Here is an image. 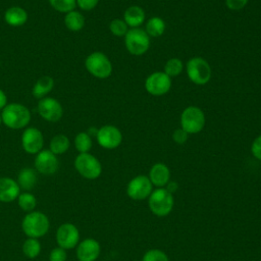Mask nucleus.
I'll list each match as a JSON object with an SVG mask.
<instances>
[{
	"label": "nucleus",
	"instance_id": "nucleus-1",
	"mask_svg": "<svg viewBox=\"0 0 261 261\" xmlns=\"http://www.w3.org/2000/svg\"><path fill=\"white\" fill-rule=\"evenodd\" d=\"M49 228V218L41 211L34 210L27 213L21 221V229L28 238L40 239L48 232Z\"/></svg>",
	"mask_w": 261,
	"mask_h": 261
},
{
	"label": "nucleus",
	"instance_id": "nucleus-2",
	"mask_svg": "<svg viewBox=\"0 0 261 261\" xmlns=\"http://www.w3.org/2000/svg\"><path fill=\"white\" fill-rule=\"evenodd\" d=\"M1 118L9 128L19 129L27 126L30 122L31 112L21 104L10 103L3 108Z\"/></svg>",
	"mask_w": 261,
	"mask_h": 261
},
{
	"label": "nucleus",
	"instance_id": "nucleus-3",
	"mask_svg": "<svg viewBox=\"0 0 261 261\" xmlns=\"http://www.w3.org/2000/svg\"><path fill=\"white\" fill-rule=\"evenodd\" d=\"M174 200L171 193L164 188H157L152 191L148 198V206L151 212L159 217L168 215L173 208Z\"/></svg>",
	"mask_w": 261,
	"mask_h": 261
},
{
	"label": "nucleus",
	"instance_id": "nucleus-4",
	"mask_svg": "<svg viewBox=\"0 0 261 261\" xmlns=\"http://www.w3.org/2000/svg\"><path fill=\"white\" fill-rule=\"evenodd\" d=\"M126 50L135 56L145 54L150 47V37L145 30L141 28L128 29L124 36Z\"/></svg>",
	"mask_w": 261,
	"mask_h": 261
},
{
	"label": "nucleus",
	"instance_id": "nucleus-5",
	"mask_svg": "<svg viewBox=\"0 0 261 261\" xmlns=\"http://www.w3.org/2000/svg\"><path fill=\"white\" fill-rule=\"evenodd\" d=\"M186 70L189 80L195 85L203 86L211 79V67L208 61L202 57H193L188 60Z\"/></svg>",
	"mask_w": 261,
	"mask_h": 261
},
{
	"label": "nucleus",
	"instance_id": "nucleus-6",
	"mask_svg": "<svg viewBox=\"0 0 261 261\" xmlns=\"http://www.w3.org/2000/svg\"><path fill=\"white\" fill-rule=\"evenodd\" d=\"M205 114L197 106L187 107L180 114V127L189 135L200 133L205 126Z\"/></svg>",
	"mask_w": 261,
	"mask_h": 261
},
{
	"label": "nucleus",
	"instance_id": "nucleus-7",
	"mask_svg": "<svg viewBox=\"0 0 261 261\" xmlns=\"http://www.w3.org/2000/svg\"><path fill=\"white\" fill-rule=\"evenodd\" d=\"M74 167L87 179H96L102 172L100 161L90 153H80L74 160Z\"/></svg>",
	"mask_w": 261,
	"mask_h": 261
},
{
	"label": "nucleus",
	"instance_id": "nucleus-8",
	"mask_svg": "<svg viewBox=\"0 0 261 261\" xmlns=\"http://www.w3.org/2000/svg\"><path fill=\"white\" fill-rule=\"evenodd\" d=\"M87 70L98 79H106L112 72V64L109 58L102 52L91 53L85 62Z\"/></svg>",
	"mask_w": 261,
	"mask_h": 261
},
{
	"label": "nucleus",
	"instance_id": "nucleus-9",
	"mask_svg": "<svg viewBox=\"0 0 261 261\" xmlns=\"http://www.w3.org/2000/svg\"><path fill=\"white\" fill-rule=\"evenodd\" d=\"M153 191V185L146 175H137L132 178L126 187L127 196L136 201L149 198Z\"/></svg>",
	"mask_w": 261,
	"mask_h": 261
},
{
	"label": "nucleus",
	"instance_id": "nucleus-10",
	"mask_svg": "<svg viewBox=\"0 0 261 261\" xmlns=\"http://www.w3.org/2000/svg\"><path fill=\"white\" fill-rule=\"evenodd\" d=\"M171 88V77L164 71H156L148 75L145 81V89L152 96H163Z\"/></svg>",
	"mask_w": 261,
	"mask_h": 261
},
{
	"label": "nucleus",
	"instance_id": "nucleus-11",
	"mask_svg": "<svg viewBox=\"0 0 261 261\" xmlns=\"http://www.w3.org/2000/svg\"><path fill=\"white\" fill-rule=\"evenodd\" d=\"M56 243L64 250L73 249L80 243L79 228L69 222L62 223L56 230Z\"/></svg>",
	"mask_w": 261,
	"mask_h": 261
},
{
	"label": "nucleus",
	"instance_id": "nucleus-12",
	"mask_svg": "<svg viewBox=\"0 0 261 261\" xmlns=\"http://www.w3.org/2000/svg\"><path fill=\"white\" fill-rule=\"evenodd\" d=\"M98 144L105 149H115L122 141L121 132L114 125H103L100 127L96 135Z\"/></svg>",
	"mask_w": 261,
	"mask_h": 261
},
{
	"label": "nucleus",
	"instance_id": "nucleus-13",
	"mask_svg": "<svg viewBox=\"0 0 261 261\" xmlns=\"http://www.w3.org/2000/svg\"><path fill=\"white\" fill-rule=\"evenodd\" d=\"M35 168L41 174H53L58 169V159L50 150H41L35 158Z\"/></svg>",
	"mask_w": 261,
	"mask_h": 261
},
{
	"label": "nucleus",
	"instance_id": "nucleus-14",
	"mask_svg": "<svg viewBox=\"0 0 261 261\" xmlns=\"http://www.w3.org/2000/svg\"><path fill=\"white\" fill-rule=\"evenodd\" d=\"M39 114L47 121H58L63 114L61 104L54 98H43L38 103Z\"/></svg>",
	"mask_w": 261,
	"mask_h": 261
},
{
	"label": "nucleus",
	"instance_id": "nucleus-15",
	"mask_svg": "<svg viewBox=\"0 0 261 261\" xmlns=\"http://www.w3.org/2000/svg\"><path fill=\"white\" fill-rule=\"evenodd\" d=\"M44 144V138L36 127H28L24 129L21 136V145L23 150L29 154H38Z\"/></svg>",
	"mask_w": 261,
	"mask_h": 261
},
{
	"label": "nucleus",
	"instance_id": "nucleus-16",
	"mask_svg": "<svg viewBox=\"0 0 261 261\" xmlns=\"http://www.w3.org/2000/svg\"><path fill=\"white\" fill-rule=\"evenodd\" d=\"M101 247L95 239H85L76 246V258L79 261H96L100 255Z\"/></svg>",
	"mask_w": 261,
	"mask_h": 261
},
{
	"label": "nucleus",
	"instance_id": "nucleus-17",
	"mask_svg": "<svg viewBox=\"0 0 261 261\" xmlns=\"http://www.w3.org/2000/svg\"><path fill=\"white\" fill-rule=\"evenodd\" d=\"M20 188L17 181L11 177H0V202L9 203L17 199Z\"/></svg>",
	"mask_w": 261,
	"mask_h": 261
},
{
	"label": "nucleus",
	"instance_id": "nucleus-18",
	"mask_svg": "<svg viewBox=\"0 0 261 261\" xmlns=\"http://www.w3.org/2000/svg\"><path fill=\"white\" fill-rule=\"evenodd\" d=\"M148 177L153 186L163 188L170 180V170L166 164L158 162L151 167Z\"/></svg>",
	"mask_w": 261,
	"mask_h": 261
},
{
	"label": "nucleus",
	"instance_id": "nucleus-19",
	"mask_svg": "<svg viewBox=\"0 0 261 261\" xmlns=\"http://www.w3.org/2000/svg\"><path fill=\"white\" fill-rule=\"evenodd\" d=\"M123 20L130 29L140 28L145 21V11L138 5L129 6L123 13Z\"/></svg>",
	"mask_w": 261,
	"mask_h": 261
},
{
	"label": "nucleus",
	"instance_id": "nucleus-20",
	"mask_svg": "<svg viewBox=\"0 0 261 261\" xmlns=\"http://www.w3.org/2000/svg\"><path fill=\"white\" fill-rule=\"evenodd\" d=\"M5 21L13 27L22 25L28 19V13L21 7L13 6L8 8L4 14Z\"/></svg>",
	"mask_w": 261,
	"mask_h": 261
},
{
	"label": "nucleus",
	"instance_id": "nucleus-21",
	"mask_svg": "<svg viewBox=\"0 0 261 261\" xmlns=\"http://www.w3.org/2000/svg\"><path fill=\"white\" fill-rule=\"evenodd\" d=\"M17 184L20 189L29 192L34 189L37 182V174L33 168H22L17 175Z\"/></svg>",
	"mask_w": 261,
	"mask_h": 261
},
{
	"label": "nucleus",
	"instance_id": "nucleus-22",
	"mask_svg": "<svg viewBox=\"0 0 261 261\" xmlns=\"http://www.w3.org/2000/svg\"><path fill=\"white\" fill-rule=\"evenodd\" d=\"M165 28H166L165 21L161 17L153 16L147 20L145 25V31L149 37L157 38L164 34Z\"/></svg>",
	"mask_w": 261,
	"mask_h": 261
},
{
	"label": "nucleus",
	"instance_id": "nucleus-23",
	"mask_svg": "<svg viewBox=\"0 0 261 261\" xmlns=\"http://www.w3.org/2000/svg\"><path fill=\"white\" fill-rule=\"evenodd\" d=\"M64 23L69 31H81L85 25V17L82 13L75 10H71L66 13L64 17Z\"/></svg>",
	"mask_w": 261,
	"mask_h": 261
},
{
	"label": "nucleus",
	"instance_id": "nucleus-24",
	"mask_svg": "<svg viewBox=\"0 0 261 261\" xmlns=\"http://www.w3.org/2000/svg\"><path fill=\"white\" fill-rule=\"evenodd\" d=\"M53 86H54V81L52 77L48 75L42 76L35 84L33 88V95L36 98H43L52 90Z\"/></svg>",
	"mask_w": 261,
	"mask_h": 261
},
{
	"label": "nucleus",
	"instance_id": "nucleus-25",
	"mask_svg": "<svg viewBox=\"0 0 261 261\" xmlns=\"http://www.w3.org/2000/svg\"><path fill=\"white\" fill-rule=\"evenodd\" d=\"M22 253L25 257L30 259H34L39 256L41 252V243L39 242V239L34 238H28L21 247Z\"/></svg>",
	"mask_w": 261,
	"mask_h": 261
},
{
	"label": "nucleus",
	"instance_id": "nucleus-26",
	"mask_svg": "<svg viewBox=\"0 0 261 261\" xmlns=\"http://www.w3.org/2000/svg\"><path fill=\"white\" fill-rule=\"evenodd\" d=\"M69 148V140L64 135H56L50 142V151L55 155L65 153Z\"/></svg>",
	"mask_w": 261,
	"mask_h": 261
},
{
	"label": "nucleus",
	"instance_id": "nucleus-27",
	"mask_svg": "<svg viewBox=\"0 0 261 261\" xmlns=\"http://www.w3.org/2000/svg\"><path fill=\"white\" fill-rule=\"evenodd\" d=\"M17 204L22 211L29 213L35 210V207L37 205V199L32 193L23 192L18 195Z\"/></svg>",
	"mask_w": 261,
	"mask_h": 261
},
{
	"label": "nucleus",
	"instance_id": "nucleus-28",
	"mask_svg": "<svg viewBox=\"0 0 261 261\" xmlns=\"http://www.w3.org/2000/svg\"><path fill=\"white\" fill-rule=\"evenodd\" d=\"M74 146L80 153H89L92 148L91 136L85 132L79 133L74 139Z\"/></svg>",
	"mask_w": 261,
	"mask_h": 261
},
{
	"label": "nucleus",
	"instance_id": "nucleus-29",
	"mask_svg": "<svg viewBox=\"0 0 261 261\" xmlns=\"http://www.w3.org/2000/svg\"><path fill=\"white\" fill-rule=\"evenodd\" d=\"M184 69V63L179 58H170L166 61L165 65H164V72L170 76V77H174L177 76Z\"/></svg>",
	"mask_w": 261,
	"mask_h": 261
},
{
	"label": "nucleus",
	"instance_id": "nucleus-30",
	"mask_svg": "<svg viewBox=\"0 0 261 261\" xmlns=\"http://www.w3.org/2000/svg\"><path fill=\"white\" fill-rule=\"evenodd\" d=\"M109 30L116 37H124L128 31V27L123 19L114 18L109 24Z\"/></svg>",
	"mask_w": 261,
	"mask_h": 261
},
{
	"label": "nucleus",
	"instance_id": "nucleus-31",
	"mask_svg": "<svg viewBox=\"0 0 261 261\" xmlns=\"http://www.w3.org/2000/svg\"><path fill=\"white\" fill-rule=\"evenodd\" d=\"M51 6L59 12H69L76 5V0H49Z\"/></svg>",
	"mask_w": 261,
	"mask_h": 261
},
{
	"label": "nucleus",
	"instance_id": "nucleus-32",
	"mask_svg": "<svg viewBox=\"0 0 261 261\" xmlns=\"http://www.w3.org/2000/svg\"><path fill=\"white\" fill-rule=\"evenodd\" d=\"M142 261H169V258L162 250L151 249L144 254Z\"/></svg>",
	"mask_w": 261,
	"mask_h": 261
},
{
	"label": "nucleus",
	"instance_id": "nucleus-33",
	"mask_svg": "<svg viewBox=\"0 0 261 261\" xmlns=\"http://www.w3.org/2000/svg\"><path fill=\"white\" fill-rule=\"evenodd\" d=\"M66 250L61 247H56L51 250L49 254V261H66Z\"/></svg>",
	"mask_w": 261,
	"mask_h": 261
},
{
	"label": "nucleus",
	"instance_id": "nucleus-34",
	"mask_svg": "<svg viewBox=\"0 0 261 261\" xmlns=\"http://www.w3.org/2000/svg\"><path fill=\"white\" fill-rule=\"evenodd\" d=\"M188 138H189V134L186 130H184L181 127L176 128L172 134V140L178 145L185 144L188 141Z\"/></svg>",
	"mask_w": 261,
	"mask_h": 261
},
{
	"label": "nucleus",
	"instance_id": "nucleus-35",
	"mask_svg": "<svg viewBox=\"0 0 261 261\" xmlns=\"http://www.w3.org/2000/svg\"><path fill=\"white\" fill-rule=\"evenodd\" d=\"M249 0H225V5L230 10H241L243 9L247 4Z\"/></svg>",
	"mask_w": 261,
	"mask_h": 261
},
{
	"label": "nucleus",
	"instance_id": "nucleus-36",
	"mask_svg": "<svg viewBox=\"0 0 261 261\" xmlns=\"http://www.w3.org/2000/svg\"><path fill=\"white\" fill-rule=\"evenodd\" d=\"M251 152L253 156L261 161V135L255 138L251 145Z\"/></svg>",
	"mask_w": 261,
	"mask_h": 261
},
{
	"label": "nucleus",
	"instance_id": "nucleus-37",
	"mask_svg": "<svg viewBox=\"0 0 261 261\" xmlns=\"http://www.w3.org/2000/svg\"><path fill=\"white\" fill-rule=\"evenodd\" d=\"M99 0H76V4L83 10H92L98 4Z\"/></svg>",
	"mask_w": 261,
	"mask_h": 261
},
{
	"label": "nucleus",
	"instance_id": "nucleus-38",
	"mask_svg": "<svg viewBox=\"0 0 261 261\" xmlns=\"http://www.w3.org/2000/svg\"><path fill=\"white\" fill-rule=\"evenodd\" d=\"M7 105V97L5 93L0 90V109H3Z\"/></svg>",
	"mask_w": 261,
	"mask_h": 261
},
{
	"label": "nucleus",
	"instance_id": "nucleus-39",
	"mask_svg": "<svg viewBox=\"0 0 261 261\" xmlns=\"http://www.w3.org/2000/svg\"><path fill=\"white\" fill-rule=\"evenodd\" d=\"M165 187H166L165 189H166L169 193H171V194L177 190V184L174 182V181H170V180H169L168 184H167Z\"/></svg>",
	"mask_w": 261,
	"mask_h": 261
},
{
	"label": "nucleus",
	"instance_id": "nucleus-40",
	"mask_svg": "<svg viewBox=\"0 0 261 261\" xmlns=\"http://www.w3.org/2000/svg\"><path fill=\"white\" fill-rule=\"evenodd\" d=\"M1 121H2V118H1V115H0V124H1Z\"/></svg>",
	"mask_w": 261,
	"mask_h": 261
}]
</instances>
